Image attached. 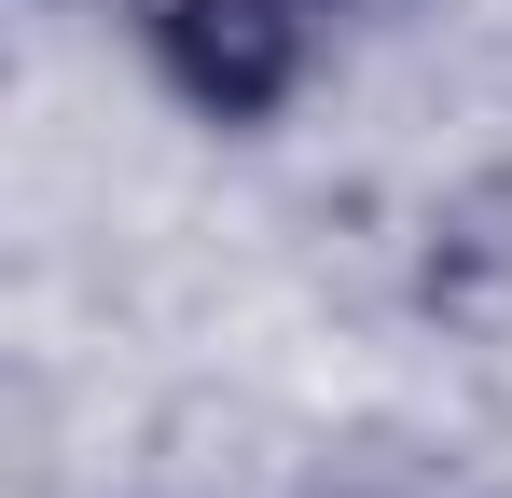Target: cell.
<instances>
[{
    "mask_svg": "<svg viewBox=\"0 0 512 498\" xmlns=\"http://www.w3.org/2000/svg\"><path fill=\"white\" fill-rule=\"evenodd\" d=\"M153 56L208 125H263L305 70V14L291 0H153Z\"/></svg>",
    "mask_w": 512,
    "mask_h": 498,
    "instance_id": "cell-1",
    "label": "cell"
}]
</instances>
